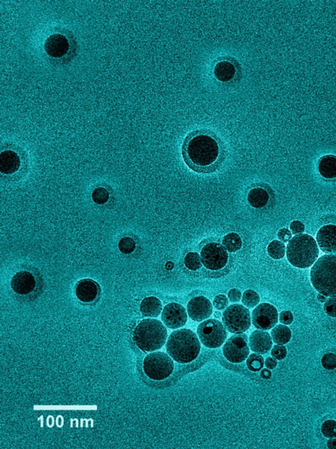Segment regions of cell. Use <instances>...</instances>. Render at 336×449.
<instances>
[{
    "instance_id": "obj_1",
    "label": "cell",
    "mask_w": 336,
    "mask_h": 449,
    "mask_svg": "<svg viewBox=\"0 0 336 449\" xmlns=\"http://www.w3.org/2000/svg\"><path fill=\"white\" fill-rule=\"evenodd\" d=\"M219 155L218 143L208 134L196 135L186 145L185 157L194 169L208 170L217 163Z\"/></svg>"
},
{
    "instance_id": "obj_2",
    "label": "cell",
    "mask_w": 336,
    "mask_h": 449,
    "mask_svg": "<svg viewBox=\"0 0 336 449\" xmlns=\"http://www.w3.org/2000/svg\"><path fill=\"white\" fill-rule=\"evenodd\" d=\"M167 352L179 363H190L199 355L200 343L195 333L188 329L173 332L167 341Z\"/></svg>"
},
{
    "instance_id": "obj_3",
    "label": "cell",
    "mask_w": 336,
    "mask_h": 449,
    "mask_svg": "<svg viewBox=\"0 0 336 449\" xmlns=\"http://www.w3.org/2000/svg\"><path fill=\"white\" fill-rule=\"evenodd\" d=\"M319 256L316 242L311 236L300 234L291 238L286 246L289 263L299 269L312 267Z\"/></svg>"
},
{
    "instance_id": "obj_4",
    "label": "cell",
    "mask_w": 336,
    "mask_h": 449,
    "mask_svg": "<svg viewBox=\"0 0 336 449\" xmlns=\"http://www.w3.org/2000/svg\"><path fill=\"white\" fill-rule=\"evenodd\" d=\"M313 288L326 297H336V254L324 255L317 259L310 273Z\"/></svg>"
},
{
    "instance_id": "obj_5",
    "label": "cell",
    "mask_w": 336,
    "mask_h": 449,
    "mask_svg": "<svg viewBox=\"0 0 336 449\" xmlns=\"http://www.w3.org/2000/svg\"><path fill=\"white\" fill-rule=\"evenodd\" d=\"M168 337L166 327L159 320L147 318L139 322L134 332L137 346L144 352L161 349Z\"/></svg>"
},
{
    "instance_id": "obj_6",
    "label": "cell",
    "mask_w": 336,
    "mask_h": 449,
    "mask_svg": "<svg viewBox=\"0 0 336 449\" xmlns=\"http://www.w3.org/2000/svg\"><path fill=\"white\" fill-rule=\"evenodd\" d=\"M174 363L170 357L162 352L148 355L143 362V370L149 378L160 381L172 374Z\"/></svg>"
},
{
    "instance_id": "obj_7",
    "label": "cell",
    "mask_w": 336,
    "mask_h": 449,
    "mask_svg": "<svg viewBox=\"0 0 336 449\" xmlns=\"http://www.w3.org/2000/svg\"><path fill=\"white\" fill-rule=\"evenodd\" d=\"M222 319L226 329L234 334L246 332L251 326L250 311L242 305L234 304L227 307Z\"/></svg>"
},
{
    "instance_id": "obj_8",
    "label": "cell",
    "mask_w": 336,
    "mask_h": 449,
    "mask_svg": "<svg viewBox=\"0 0 336 449\" xmlns=\"http://www.w3.org/2000/svg\"><path fill=\"white\" fill-rule=\"evenodd\" d=\"M198 336L202 344L210 349H215L223 344L227 337V331L219 320L209 319L198 327Z\"/></svg>"
},
{
    "instance_id": "obj_9",
    "label": "cell",
    "mask_w": 336,
    "mask_h": 449,
    "mask_svg": "<svg viewBox=\"0 0 336 449\" xmlns=\"http://www.w3.org/2000/svg\"><path fill=\"white\" fill-rule=\"evenodd\" d=\"M203 265L211 271H218L227 265L229 255L225 247L216 242L209 243L203 247L201 251Z\"/></svg>"
},
{
    "instance_id": "obj_10",
    "label": "cell",
    "mask_w": 336,
    "mask_h": 449,
    "mask_svg": "<svg viewBox=\"0 0 336 449\" xmlns=\"http://www.w3.org/2000/svg\"><path fill=\"white\" fill-rule=\"evenodd\" d=\"M248 339L245 334H237L230 337L224 345L223 353L227 360L232 363L244 361L250 354Z\"/></svg>"
},
{
    "instance_id": "obj_11",
    "label": "cell",
    "mask_w": 336,
    "mask_h": 449,
    "mask_svg": "<svg viewBox=\"0 0 336 449\" xmlns=\"http://www.w3.org/2000/svg\"><path fill=\"white\" fill-rule=\"evenodd\" d=\"M277 310L271 304L261 303L252 313V322L255 328L259 330H269L277 324Z\"/></svg>"
},
{
    "instance_id": "obj_12",
    "label": "cell",
    "mask_w": 336,
    "mask_h": 449,
    "mask_svg": "<svg viewBox=\"0 0 336 449\" xmlns=\"http://www.w3.org/2000/svg\"><path fill=\"white\" fill-rule=\"evenodd\" d=\"M162 320L169 328H181L187 323V312L182 305L176 303H170L162 311Z\"/></svg>"
},
{
    "instance_id": "obj_13",
    "label": "cell",
    "mask_w": 336,
    "mask_h": 449,
    "mask_svg": "<svg viewBox=\"0 0 336 449\" xmlns=\"http://www.w3.org/2000/svg\"><path fill=\"white\" fill-rule=\"evenodd\" d=\"M212 311L210 301L205 297H194L188 303V315L194 321L201 322L208 319L212 314Z\"/></svg>"
},
{
    "instance_id": "obj_14",
    "label": "cell",
    "mask_w": 336,
    "mask_h": 449,
    "mask_svg": "<svg viewBox=\"0 0 336 449\" xmlns=\"http://www.w3.org/2000/svg\"><path fill=\"white\" fill-rule=\"evenodd\" d=\"M317 245L326 254H336V226L327 224L316 234Z\"/></svg>"
},
{
    "instance_id": "obj_15",
    "label": "cell",
    "mask_w": 336,
    "mask_h": 449,
    "mask_svg": "<svg viewBox=\"0 0 336 449\" xmlns=\"http://www.w3.org/2000/svg\"><path fill=\"white\" fill-rule=\"evenodd\" d=\"M44 48L46 52L52 58H60L69 52V43L64 35L54 34L46 40Z\"/></svg>"
},
{
    "instance_id": "obj_16",
    "label": "cell",
    "mask_w": 336,
    "mask_h": 449,
    "mask_svg": "<svg viewBox=\"0 0 336 449\" xmlns=\"http://www.w3.org/2000/svg\"><path fill=\"white\" fill-rule=\"evenodd\" d=\"M11 286L17 294H29L33 292L36 288L35 278L28 271H20L12 278Z\"/></svg>"
},
{
    "instance_id": "obj_17",
    "label": "cell",
    "mask_w": 336,
    "mask_h": 449,
    "mask_svg": "<svg viewBox=\"0 0 336 449\" xmlns=\"http://www.w3.org/2000/svg\"><path fill=\"white\" fill-rule=\"evenodd\" d=\"M99 292L98 284L93 280L83 279L78 282L76 294L78 299L84 303H91L96 300Z\"/></svg>"
},
{
    "instance_id": "obj_18",
    "label": "cell",
    "mask_w": 336,
    "mask_h": 449,
    "mask_svg": "<svg viewBox=\"0 0 336 449\" xmlns=\"http://www.w3.org/2000/svg\"><path fill=\"white\" fill-rule=\"evenodd\" d=\"M272 345V339L269 333L261 330L254 331L251 333L250 337L251 351L264 355L270 351Z\"/></svg>"
},
{
    "instance_id": "obj_19",
    "label": "cell",
    "mask_w": 336,
    "mask_h": 449,
    "mask_svg": "<svg viewBox=\"0 0 336 449\" xmlns=\"http://www.w3.org/2000/svg\"><path fill=\"white\" fill-rule=\"evenodd\" d=\"M21 165L20 158L14 151H4L0 155V170L4 174H14L18 171Z\"/></svg>"
},
{
    "instance_id": "obj_20",
    "label": "cell",
    "mask_w": 336,
    "mask_h": 449,
    "mask_svg": "<svg viewBox=\"0 0 336 449\" xmlns=\"http://www.w3.org/2000/svg\"><path fill=\"white\" fill-rule=\"evenodd\" d=\"M162 309L161 301L155 297H146L141 302L140 306L141 313L147 317H158Z\"/></svg>"
},
{
    "instance_id": "obj_21",
    "label": "cell",
    "mask_w": 336,
    "mask_h": 449,
    "mask_svg": "<svg viewBox=\"0 0 336 449\" xmlns=\"http://www.w3.org/2000/svg\"><path fill=\"white\" fill-rule=\"evenodd\" d=\"M318 170L320 174L325 178L332 179L335 178V156L328 155L321 158L320 161H319Z\"/></svg>"
},
{
    "instance_id": "obj_22",
    "label": "cell",
    "mask_w": 336,
    "mask_h": 449,
    "mask_svg": "<svg viewBox=\"0 0 336 449\" xmlns=\"http://www.w3.org/2000/svg\"><path fill=\"white\" fill-rule=\"evenodd\" d=\"M269 199V196L267 191L261 187H255V188L251 189L248 193L249 203L253 208L263 207L267 204Z\"/></svg>"
},
{
    "instance_id": "obj_23",
    "label": "cell",
    "mask_w": 336,
    "mask_h": 449,
    "mask_svg": "<svg viewBox=\"0 0 336 449\" xmlns=\"http://www.w3.org/2000/svg\"><path fill=\"white\" fill-rule=\"evenodd\" d=\"M214 73L217 80L221 82L231 81L235 74V68L232 63L222 62L217 63L215 67Z\"/></svg>"
},
{
    "instance_id": "obj_24",
    "label": "cell",
    "mask_w": 336,
    "mask_h": 449,
    "mask_svg": "<svg viewBox=\"0 0 336 449\" xmlns=\"http://www.w3.org/2000/svg\"><path fill=\"white\" fill-rule=\"evenodd\" d=\"M271 337L272 340L276 344H286L291 339V332L290 329L288 326L282 325V324L277 325L272 329Z\"/></svg>"
},
{
    "instance_id": "obj_25",
    "label": "cell",
    "mask_w": 336,
    "mask_h": 449,
    "mask_svg": "<svg viewBox=\"0 0 336 449\" xmlns=\"http://www.w3.org/2000/svg\"><path fill=\"white\" fill-rule=\"evenodd\" d=\"M223 245L228 252L234 253L240 250L242 242L238 234L231 233L227 234L223 238Z\"/></svg>"
},
{
    "instance_id": "obj_26",
    "label": "cell",
    "mask_w": 336,
    "mask_h": 449,
    "mask_svg": "<svg viewBox=\"0 0 336 449\" xmlns=\"http://www.w3.org/2000/svg\"><path fill=\"white\" fill-rule=\"evenodd\" d=\"M286 248L283 242L278 240H274L270 242L267 248V252L269 256L274 259H281L284 258L286 255Z\"/></svg>"
},
{
    "instance_id": "obj_27",
    "label": "cell",
    "mask_w": 336,
    "mask_h": 449,
    "mask_svg": "<svg viewBox=\"0 0 336 449\" xmlns=\"http://www.w3.org/2000/svg\"><path fill=\"white\" fill-rule=\"evenodd\" d=\"M201 257L196 252L189 253L185 256V265L191 271H196L202 267Z\"/></svg>"
},
{
    "instance_id": "obj_28",
    "label": "cell",
    "mask_w": 336,
    "mask_h": 449,
    "mask_svg": "<svg viewBox=\"0 0 336 449\" xmlns=\"http://www.w3.org/2000/svg\"><path fill=\"white\" fill-rule=\"evenodd\" d=\"M248 368L252 372H259L264 366L263 357L257 354H251L246 362Z\"/></svg>"
},
{
    "instance_id": "obj_29",
    "label": "cell",
    "mask_w": 336,
    "mask_h": 449,
    "mask_svg": "<svg viewBox=\"0 0 336 449\" xmlns=\"http://www.w3.org/2000/svg\"><path fill=\"white\" fill-rule=\"evenodd\" d=\"M259 301V296L255 291L248 290L243 294L242 303L247 307L253 308L256 306Z\"/></svg>"
},
{
    "instance_id": "obj_30",
    "label": "cell",
    "mask_w": 336,
    "mask_h": 449,
    "mask_svg": "<svg viewBox=\"0 0 336 449\" xmlns=\"http://www.w3.org/2000/svg\"><path fill=\"white\" fill-rule=\"evenodd\" d=\"M135 242L132 238L125 237L120 240L118 247L120 252L124 254H130L134 252L135 249Z\"/></svg>"
},
{
    "instance_id": "obj_31",
    "label": "cell",
    "mask_w": 336,
    "mask_h": 449,
    "mask_svg": "<svg viewBox=\"0 0 336 449\" xmlns=\"http://www.w3.org/2000/svg\"><path fill=\"white\" fill-rule=\"evenodd\" d=\"M321 431L324 437H336V421L331 419L324 421L321 427Z\"/></svg>"
},
{
    "instance_id": "obj_32",
    "label": "cell",
    "mask_w": 336,
    "mask_h": 449,
    "mask_svg": "<svg viewBox=\"0 0 336 449\" xmlns=\"http://www.w3.org/2000/svg\"><path fill=\"white\" fill-rule=\"evenodd\" d=\"M92 199L95 203L104 204L109 199V193L104 187H98L92 193Z\"/></svg>"
},
{
    "instance_id": "obj_33",
    "label": "cell",
    "mask_w": 336,
    "mask_h": 449,
    "mask_svg": "<svg viewBox=\"0 0 336 449\" xmlns=\"http://www.w3.org/2000/svg\"><path fill=\"white\" fill-rule=\"evenodd\" d=\"M323 367L326 370H331L336 368V355L335 354L328 353L324 355L322 358Z\"/></svg>"
},
{
    "instance_id": "obj_34",
    "label": "cell",
    "mask_w": 336,
    "mask_h": 449,
    "mask_svg": "<svg viewBox=\"0 0 336 449\" xmlns=\"http://www.w3.org/2000/svg\"><path fill=\"white\" fill-rule=\"evenodd\" d=\"M325 313L329 317L336 318V297H331L324 303Z\"/></svg>"
},
{
    "instance_id": "obj_35",
    "label": "cell",
    "mask_w": 336,
    "mask_h": 449,
    "mask_svg": "<svg viewBox=\"0 0 336 449\" xmlns=\"http://www.w3.org/2000/svg\"><path fill=\"white\" fill-rule=\"evenodd\" d=\"M272 357L276 360H281L286 358L287 355V349L286 347L282 345H274L271 350Z\"/></svg>"
},
{
    "instance_id": "obj_36",
    "label": "cell",
    "mask_w": 336,
    "mask_h": 449,
    "mask_svg": "<svg viewBox=\"0 0 336 449\" xmlns=\"http://www.w3.org/2000/svg\"><path fill=\"white\" fill-rule=\"evenodd\" d=\"M228 303L229 302H228L227 297L221 294L215 297L213 304L215 309L221 311V310L225 309L228 305Z\"/></svg>"
},
{
    "instance_id": "obj_37",
    "label": "cell",
    "mask_w": 336,
    "mask_h": 449,
    "mask_svg": "<svg viewBox=\"0 0 336 449\" xmlns=\"http://www.w3.org/2000/svg\"><path fill=\"white\" fill-rule=\"evenodd\" d=\"M279 320H280V323L284 324V325H289L293 321V314L288 311L281 312L279 315Z\"/></svg>"
},
{
    "instance_id": "obj_38",
    "label": "cell",
    "mask_w": 336,
    "mask_h": 449,
    "mask_svg": "<svg viewBox=\"0 0 336 449\" xmlns=\"http://www.w3.org/2000/svg\"><path fill=\"white\" fill-rule=\"evenodd\" d=\"M289 228H290L291 233L295 235H300L305 231V225L299 220L293 221Z\"/></svg>"
},
{
    "instance_id": "obj_39",
    "label": "cell",
    "mask_w": 336,
    "mask_h": 449,
    "mask_svg": "<svg viewBox=\"0 0 336 449\" xmlns=\"http://www.w3.org/2000/svg\"><path fill=\"white\" fill-rule=\"evenodd\" d=\"M292 237V234L287 229H282L280 230L278 233V239L282 242L283 243H287Z\"/></svg>"
},
{
    "instance_id": "obj_40",
    "label": "cell",
    "mask_w": 336,
    "mask_h": 449,
    "mask_svg": "<svg viewBox=\"0 0 336 449\" xmlns=\"http://www.w3.org/2000/svg\"><path fill=\"white\" fill-rule=\"evenodd\" d=\"M228 297H229V300L231 302L236 303L240 300L241 297H242V294H241L240 291L237 290V289H232V290L229 291Z\"/></svg>"
},
{
    "instance_id": "obj_41",
    "label": "cell",
    "mask_w": 336,
    "mask_h": 449,
    "mask_svg": "<svg viewBox=\"0 0 336 449\" xmlns=\"http://www.w3.org/2000/svg\"><path fill=\"white\" fill-rule=\"evenodd\" d=\"M265 366L269 370H273L277 366V361L274 358H267L265 360Z\"/></svg>"
},
{
    "instance_id": "obj_42",
    "label": "cell",
    "mask_w": 336,
    "mask_h": 449,
    "mask_svg": "<svg viewBox=\"0 0 336 449\" xmlns=\"http://www.w3.org/2000/svg\"><path fill=\"white\" fill-rule=\"evenodd\" d=\"M272 373L269 369H263L261 372V377L263 379H269L271 378Z\"/></svg>"
},
{
    "instance_id": "obj_43",
    "label": "cell",
    "mask_w": 336,
    "mask_h": 449,
    "mask_svg": "<svg viewBox=\"0 0 336 449\" xmlns=\"http://www.w3.org/2000/svg\"><path fill=\"white\" fill-rule=\"evenodd\" d=\"M327 445L329 448L336 449V439L330 438V439L327 441Z\"/></svg>"
},
{
    "instance_id": "obj_44",
    "label": "cell",
    "mask_w": 336,
    "mask_h": 449,
    "mask_svg": "<svg viewBox=\"0 0 336 449\" xmlns=\"http://www.w3.org/2000/svg\"><path fill=\"white\" fill-rule=\"evenodd\" d=\"M317 299L320 303H325L326 301V297L322 294H319L317 296Z\"/></svg>"
},
{
    "instance_id": "obj_45",
    "label": "cell",
    "mask_w": 336,
    "mask_h": 449,
    "mask_svg": "<svg viewBox=\"0 0 336 449\" xmlns=\"http://www.w3.org/2000/svg\"><path fill=\"white\" fill-rule=\"evenodd\" d=\"M214 317L215 318H219L221 317V313L220 312L216 311L214 313Z\"/></svg>"
}]
</instances>
